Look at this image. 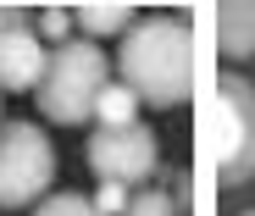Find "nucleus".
<instances>
[{"label":"nucleus","mask_w":255,"mask_h":216,"mask_svg":"<svg viewBox=\"0 0 255 216\" xmlns=\"http://www.w3.org/2000/svg\"><path fill=\"white\" fill-rule=\"evenodd\" d=\"M139 95L128 89V83H106V95H100V106H95V122L100 127H133L139 122Z\"/></svg>","instance_id":"6e6552de"},{"label":"nucleus","mask_w":255,"mask_h":216,"mask_svg":"<svg viewBox=\"0 0 255 216\" xmlns=\"http://www.w3.org/2000/svg\"><path fill=\"white\" fill-rule=\"evenodd\" d=\"M106 83H111V67H106V50L89 45V39H72V45H61L45 67V83H39V111H45L50 122L61 127H78V122H89L100 95H106Z\"/></svg>","instance_id":"f03ea898"},{"label":"nucleus","mask_w":255,"mask_h":216,"mask_svg":"<svg viewBox=\"0 0 255 216\" xmlns=\"http://www.w3.org/2000/svg\"><path fill=\"white\" fill-rule=\"evenodd\" d=\"M217 50L228 61L255 56V0H228L217 11Z\"/></svg>","instance_id":"0eeeda50"},{"label":"nucleus","mask_w":255,"mask_h":216,"mask_svg":"<svg viewBox=\"0 0 255 216\" xmlns=\"http://www.w3.org/2000/svg\"><path fill=\"white\" fill-rule=\"evenodd\" d=\"M239 216H255V211H239Z\"/></svg>","instance_id":"2eb2a0df"},{"label":"nucleus","mask_w":255,"mask_h":216,"mask_svg":"<svg viewBox=\"0 0 255 216\" xmlns=\"http://www.w3.org/2000/svg\"><path fill=\"white\" fill-rule=\"evenodd\" d=\"M128 216H178V200H172V194H161V189H144V194H133Z\"/></svg>","instance_id":"9b49d317"},{"label":"nucleus","mask_w":255,"mask_h":216,"mask_svg":"<svg viewBox=\"0 0 255 216\" xmlns=\"http://www.w3.org/2000/svg\"><path fill=\"white\" fill-rule=\"evenodd\" d=\"M56 178V144L33 122H6L0 127V211L33 205Z\"/></svg>","instance_id":"7ed1b4c3"},{"label":"nucleus","mask_w":255,"mask_h":216,"mask_svg":"<svg viewBox=\"0 0 255 216\" xmlns=\"http://www.w3.org/2000/svg\"><path fill=\"white\" fill-rule=\"evenodd\" d=\"M0 127H6V116H0Z\"/></svg>","instance_id":"dca6fc26"},{"label":"nucleus","mask_w":255,"mask_h":216,"mask_svg":"<svg viewBox=\"0 0 255 216\" xmlns=\"http://www.w3.org/2000/svg\"><path fill=\"white\" fill-rule=\"evenodd\" d=\"M72 11H61V6H50V11H39V39H67L72 33Z\"/></svg>","instance_id":"ddd939ff"},{"label":"nucleus","mask_w":255,"mask_h":216,"mask_svg":"<svg viewBox=\"0 0 255 216\" xmlns=\"http://www.w3.org/2000/svg\"><path fill=\"white\" fill-rule=\"evenodd\" d=\"M45 45H39L33 28H0V89L6 95H28L45 83Z\"/></svg>","instance_id":"423d86ee"},{"label":"nucleus","mask_w":255,"mask_h":216,"mask_svg":"<svg viewBox=\"0 0 255 216\" xmlns=\"http://www.w3.org/2000/svg\"><path fill=\"white\" fill-rule=\"evenodd\" d=\"M128 205H133L128 183H100V194H95V211L100 216H128Z\"/></svg>","instance_id":"f8f14e48"},{"label":"nucleus","mask_w":255,"mask_h":216,"mask_svg":"<svg viewBox=\"0 0 255 216\" xmlns=\"http://www.w3.org/2000/svg\"><path fill=\"white\" fill-rule=\"evenodd\" d=\"M0 28H28V11L22 6H0Z\"/></svg>","instance_id":"4468645a"},{"label":"nucleus","mask_w":255,"mask_h":216,"mask_svg":"<svg viewBox=\"0 0 255 216\" xmlns=\"http://www.w3.org/2000/svg\"><path fill=\"white\" fill-rule=\"evenodd\" d=\"M155 133L150 127H95L89 133V166H95V178L100 183H144L155 178Z\"/></svg>","instance_id":"39448f33"},{"label":"nucleus","mask_w":255,"mask_h":216,"mask_svg":"<svg viewBox=\"0 0 255 216\" xmlns=\"http://www.w3.org/2000/svg\"><path fill=\"white\" fill-rule=\"evenodd\" d=\"M117 72L144 106H183L194 95V33L183 17H144L128 28Z\"/></svg>","instance_id":"f257e3e1"},{"label":"nucleus","mask_w":255,"mask_h":216,"mask_svg":"<svg viewBox=\"0 0 255 216\" xmlns=\"http://www.w3.org/2000/svg\"><path fill=\"white\" fill-rule=\"evenodd\" d=\"M33 216H100L95 200H83V194H50V200H39Z\"/></svg>","instance_id":"9d476101"},{"label":"nucleus","mask_w":255,"mask_h":216,"mask_svg":"<svg viewBox=\"0 0 255 216\" xmlns=\"http://www.w3.org/2000/svg\"><path fill=\"white\" fill-rule=\"evenodd\" d=\"M217 172L228 189L255 178V83L239 72L217 78Z\"/></svg>","instance_id":"20e7f679"},{"label":"nucleus","mask_w":255,"mask_h":216,"mask_svg":"<svg viewBox=\"0 0 255 216\" xmlns=\"http://www.w3.org/2000/svg\"><path fill=\"white\" fill-rule=\"evenodd\" d=\"M72 17H78L83 33H128V28H133V11H128V6H83Z\"/></svg>","instance_id":"1a4fd4ad"}]
</instances>
